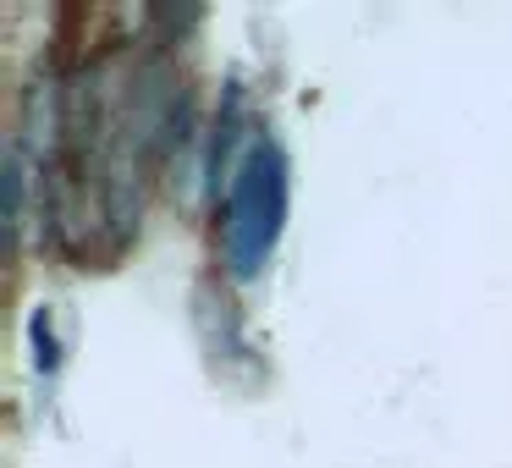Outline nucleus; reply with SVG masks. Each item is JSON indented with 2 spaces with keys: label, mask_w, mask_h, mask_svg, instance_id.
<instances>
[{
  "label": "nucleus",
  "mask_w": 512,
  "mask_h": 468,
  "mask_svg": "<svg viewBox=\"0 0 512 468\" xmlns=\"http://www.w3.org/2000/svg\"><path fill=\"white\" fill-rule=\"evenodd\" d=\"M28 353H34L39 375H56L61 369V336H56V309H50V303H39V309L28 314Z\"/></svg>",
  "instance_id": "nucleus-3"
},
{
  "label": "nucleus",
  "mask_w": 512,
  "mask_h": 468,
  "mask_svg": "<svg viewBox=\"0 0 512 468\" xmlns=\"http://www.w3.org/2000/svg\"><path fill=\"white\" fill-rule=\"evenodd\" d=\"M28 171H34V160H28V149L17 144V133L6 138V160H0V188H6V254H23V232H28Z\"/></svg>",
  "instance_id": "nucleus-2"
},
{
  "label": "nucleus",
  "mask_w": 512,
  "mask_h": 468,
  "mask_svg": "<svg viewBox=\"0 0 512 468\" xmlns=\"http://www.w3.org/2000/svg\"><path fill=\"white\" fill-rule=\"evenodd\" d=\"M287 226V155L276 138H254L221 199V259L232 281H254Z\"/></svg>",
  "instance_id": "nucleus-1"
}]
</instances>
